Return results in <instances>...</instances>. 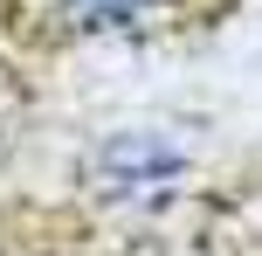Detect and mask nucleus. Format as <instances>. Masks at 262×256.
<instances>
[{"mask_svg":"<svg viewBox=\"0 0 262 256\" xmlns=\"http://www.w3.org/2000/svg\"><path fill=\"white\" fill-rule=\"evenodd\" d=\"M49 7L83 35H138L159 14H172V0H49Z\"/></svg>","mask_w":262,"mask_h":256,"instance_id":"f03ea898","label":"nucleus"},{"mask_svg":"<svg viewBox=\"0 0 262 256\" xmlns=\"http://www.w3.org/2000/svg\"><path fill=\"white\" fill-rule=\"evenodd\" d=\"M193 180V152L166 125H111L83 152V187L111 215H159Z\"/></svg>","mask_w":262,"mask_h":256,"instance_id":"f257e3e1","label":"nucleus"}]
</instances>
